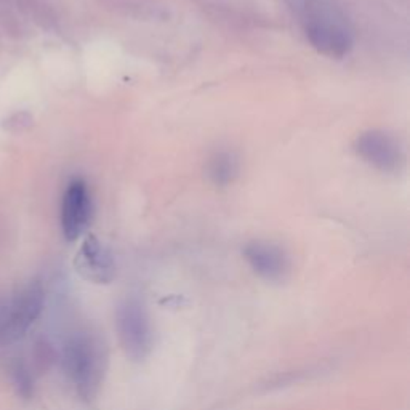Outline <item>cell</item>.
<instances>
[{
  "label": "cell",
  "instance_id": "cell-1",
  "mask_svg": "<svg viewBox=\"0 0 410 410\" xmlns=\"http://www.w3.org/2000/svg\"><path fill=\"white\" fill-rule=\"evenodd\" d=\"M294 8L311 47L320 55L342 59L354 37L347 18L330 0H294Z\"/></svg>",
  "mask_w": 410,
  "mask_h": 410
},
{
  "label": "cell",
  "instance_id": "cell-2",
  "mask_svg": "<svg viewBox=\"0 0 410 410\" xmlns=\"http://www.w3.org/2000/svg\"><path fill=\"white\" fill-rule=\"evenodd\" d=\"M63 362L79 396L87 401L95 398L106 369V351L101 340L88 332L74 334L64 347Z\"/></svg>",
  "mask_w": 410,
  "mask_h": 410
},
{
  "label": "cell",
  "instance_id": "cell-3",
  "mask_svg": "<svg viewBox=\"0 0 410 410\" xmlns=\"http://www.w3.org/2000/svg\"><path fill=\"white\" fill-rule=\"evenodd\" d=\"M45 306V290L31 283L17 294L0 298V347H8L26 337L41 318Z\"/></svg>",
  "mask_w": 410,
  "mask_h": 410
},
{
  "label": "cell",
  "instance_id": "cell-4",
  "mask_svg": "<svg viewBox=\"0 0 410 410\" xmlns=\"http://www.w3.org/2000/svg\"><path fill=\"white\" fill-rule=\"evenodd\" d=\"M116 327L122 349L132 360H143L152 349V325L150 314L141 301L125 300L119 305L116 313Z\"/></svg>",
  "mask_w": 410,
  "mask_h": 410
},
{
  "label": "cell",
  "instance_id": "cell-5",
  "mask_svg": "<svg viewBox=\"0 0 410 410\" xmlns=\"http://www.w3.org/2000/svg\"><path fill=\"white\" fill-rule=\"evenodd\" d=\"M92 218V197L85 181L72 180L63 196L61 229L69 242L85 233Z\"/></svg>",
  "mask_w": 410,
  "mask_h": 410
},
{
  "label": "cell",
  "instance_id": "cell-6",
  "mask_svg": "<svg viewBox=\"0 0 410 410\" xmlns=\"http://www.w3.org/2000/svg\"><path fill=\"white\" fill-rule=\"evenodd\" d=\"M356 151L365 162L382 172H396L404 162L402 150L396 138L380 130L360 135L356 141Z\"/></svg>",
  "mask_w": 410,
  "mask_h": 410
},
{
  "label": "cell",
  "instance_id": "cell-7",
  "mask_svg": "<svg viewBox=\"0 0 410 410\" xmlns=\"http://www.w3.org/2000/svg\"><path fill=\"white\" fill-rule=\"evenodd\" d=\"M244 258L255 274L269 283H279L290 269L289 256L273 242L254 240L245 245Z\"/></svg>",
  "mask_w": 410,
  "mask_h": 410
},
{
  "label": "cell",
  "instance_id": "cell-8",
  "mask_svg": "<svg viewBox=\"0 0 410 410\" xmlns=\"http://www.w3.org/2000/svg\"><path fill=\"white\" fill-rule=\"evenodd\" d=\"M76 269L82 278L95 284H110L116 276L111 252L95 236H87L76 255Z\"/></svg>",
  "mask_w": 410,
  "mask_h": 410
},
{
  "label": "cell",
  "instance_id": "cell-9",
  "mask_svg": "<svg viewBox=\"0 0 410 410\" xmlns=\"http://www.w3.org/2000/svg\"><path fill=\"white\" fill-rule=\"evenodd\" d=\"M237 159L231 152H216L210 159L209 176L216 186H228L237 175Z\"/></svg>",
  "mask_w": 410,
  "mask_h": 410
}]
</instances>
